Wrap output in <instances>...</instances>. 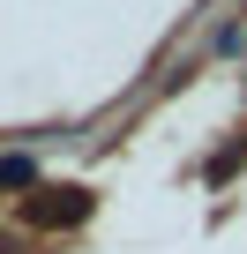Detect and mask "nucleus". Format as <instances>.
I'll return each mask as SVG.
<instances>
[{"instance_id":"nucleus-1","label":"nucleus","mask_w":247,"mask_h":254,"mask_svg":"<svg viewBox=\"0 0 247 254\" xmlns=\"http://www.w3.org/2000/svg\"><path fill=\"white\" fill-rule=\"evenodd\" d=\"M82 217H90V194L82 187H45L30 202V224H82Z\"/></svg>"},{"instance_id":"nucleus-2","label":"nucleus","mask_w":247,"mask_h":254,"mask_svg":"<svg viewBox=\"0 0 247 254\" xmlns=\"http://www.w3.org/2000/svg\"><path fill=\"white\" fill-rule=\"evenodd\" d=\"M30 180H38L30 157H0V187H30Z\"/></svg>"}]
</instances>
